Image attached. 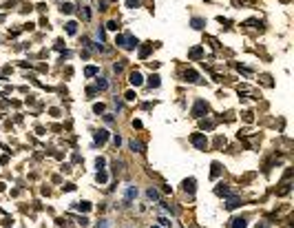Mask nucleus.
<instances>
[{
  "mask_svg": "<svg viewBox=\"0 0 294 228\" xmlns=\"http://www.w3.org/2000/svg\"><path fill=\"white\" fill-rule=\"evenodd\" d=\"M193 144L197 146V148H201V151H206V146H208V140H206V135H201V133H193Z\"/></svg>",
  "mask_w": 294,
  "mask_h": 228,
  "instance_id": "nucleus-2",
  "label": "nucleus"
},
{
  "mask_svg": "<svg viewBox=\"0 0 294 228\" xmlns=\"http://www.w3.org/2000/svg\"><path fill=\"white\" fill-rule=\"evenodd\" d=\"M157 222H159V226L170 228V219H168V217H164V215H159V217H157Z\"/></svg>",
  "mask_w": 294,
  "mask_h": 228,
  "instance_id": "nucleus-18",
  "label": "nucleus"
},
{
  "mask_svg": "<svg viewBox=\"0 0 294 228\" xmlns=\"http://www.w3.org/2000/svg\"><path fill=\"white\" fill-rule=\"evenodd\" d=\"M97 89L100 91H104V89H108V82L104 80V78H97Z\"/></svg>",
  "mask_w": 294,
  "mask_h": 228,
  "instance_id": "nucleus-21",
  "label": "nucleus"
},
{
  "mask_svg": "<svg viewBox=\"0 0 294 228\" xmlns=\"http://www.w3.org/2000/svg\"><path fill=\"white\" fill-rule=\"evenodd\" d=\"M201 24H204L201 18H195V20H193V27H195V29H201Z\"/></svg>",
  "mask_w": 294,
  "mask_h": 228,
  "instance_id": "nucleus-25",
  "label": "nucleus"
},
{
  "mask_svg": "<svg viewBox=\"0 0 294 228\" xmlns=\"http://www.w3.org/2000/svg\"><path fill=\"white\" fill-rule=\"evenodd\" d=\"M104 164H106V159H104V157H97V159H95V166H97V168H104Z\"/></svg>",
  "mask_w": 294,
  "mask_h": 228,
  "instance_id": "nucleus-26",
  "label": "nucleus"
},
{
  "mask_svg": "<svg viewBox=\"0 0 294 228\" xmlns=\"http://www.w3.org/2000/svg\"><path fill=\"white\" fill-rule=\"evenodd\" d=\"M188 55H190L193 60L201 58V55H204V47H193V49H190V53H188Z\"/></svg>",
  "mask_w": 294,
  "mask_h": 228,
  "instance_id": "nucleus-7",
  "label": "nucleus"
},
{
  "mask_svg": "<svg viewBox=\"0 0 294 228\" xmlns=\"http://www.w3.org/2000/svg\"><path fill=\"white\" fill-rule=\"evenodd\" d=\"M248 224H245V219L243 217H234V219L230 222V228H245Z\"/></svg>",
  "mask_w": 294,
  "mask_h": 228,
  "instance_id": "nucleus-6",
  "label": "nucleus"
},
{
  "mask_svg": "<svg viewBox=\"0 0 294 228\" xmlns=\"http://www.w3.org/2000/svg\"><path fill=\"white\" fill-rule=\"evenodd\" d=\"M128 78H130V84H133V87H141V84H144V78H141L139 71H133Z\"/></svg>",
  "mask_w": 294,
  "mask_h": 228,
  "instance_id": "nucleus-3",
  "label": "nucleus"
},
{
  "mask_svg": "<svg viewBox=\"0 0 294 228\" xmlns=\"http://www.w3.org/2000/svg\"><path fill=\"white\" fill-rule=\"evenodd\" d=\"M150 49H153V44H144V47H141V49H139V58H141V60H144V58H148Z\"/></svg>",
  "mask_w": 294,
  "mask_h": 228,
  "instance_id": "nucleus-15",
  "label": "nucleus"
},
{
  "mask_svg": "<svg viewBox=\"0 0 294 228\" xmlns=\"http://www.w3.org/2000/svg\"><path fill=\"white\" fill-rule=\"evenodd\" d=\"M128 144H130V148H133V151H137V153H144V144H141V142H137V140H130Z\"/></svg>",
  "mask_w": 294,
  "mask_h": 228,
  "instance_id": "nucleus-14",
  "label": "nucleus"
},
{
  "mask_svg": "<svg viewBox=\"0 0 294 228\" xmlns=\"http://www.w3.org/2000/svg\"><path fill=\"white\" fill-rule=\"evenodd\" d=\"M237 206H241V202H239V199H230V202L226 204V208H228V211H234Z\"/></svg>",
  "mask_w": 294,
  "mask_h": 228,
  "instance_id": "nucleus-19",
  "label": "nucleus"
},
{
  "mask_svg": "<svg viewBox=\"0 0 294 228\" xmlns=\"http://www.w3.org/2000/svg\"><path fill=\"white\" fill-rule=\"evenodd\" d=\"M95 179H97L100 184H106V182H108V175H106V170H104V168H100V170H97V175H95Z\"/></svg>",
  "mask_w": 294,
  "mask_h": 228,
  "instance_id": "nucleus-12",
  "label": "nucleus"
},
{
  "mask_svg": "<svg viewBox=\"0 0 294 228\" xmlns=\"http://www.w3.org/2000/svg\"><path fill=\"white\" fill-rule=\"evenodd\" d=\"M64 27H66V33H69V36H75V33H78V22L71 20V22H66Z\"/></svg>",
  "mask_w": 294,
  "mask_h": 228,
  "instance_id": "nucleus-11",
  "label": "nucleus"
},
{
  "mask_svg": "<svg viewBox=\"0 0 294 228\" xmlns=\"http://www.w3.org/2000/svg\"><path fill=\"white\" fill-rule=\"evenodd\" d=\"M137 44H139V42H137V38H133V36H124V44H122L124 49H135Z\"/></svg>",
  "mask_w": 294,
  "mask_h": 228,
  "instance_id": "nucleus-4",
  "label": "nucleus"
},
{
  "mask_svg": "<svg viewBox=\"0 0 294 228\" xmlns=\"http://www.w3.org/2000/svg\"><path fill=\"white\" fill-rule=\"evenodd\" d=\"M137 197V188L135 186H128L126 188V197H124V204H130L133 202V199H135Z\"/></svg>",
  "mask_w": 294,
  "mask_h": 228,
  "instance_id": "nucleus-5",
  "label": "nucleus"
},
{
  "mask_svg": "<svg viewBox=\"0 0 294 228\" xmlns=\"http://www.w3.org/2000/svg\"><path fill=\"white\" fill-rule=\"evenodd\" d=\"M219 173H221V166L215 162V164H212V170H210V175H212V177H219Z\"/></svg>",
  "mask_w": 294,
  "mask_h": 228,
  "instance_id": "nucleus-20",
  "label": "nucleus"
},
{
  "mask_svg": "<svg viewBox=\"0 0 294 228\" xmlns=\"http://www.w3.org/2000/svg\"><path fill=\"white\" fill-rule=\"evenodd\" d=\"M146 197L150 199V202H159V191H157V188H148V191H146Z\"/></svg>",
  "mask_w": 294,
  "mask_h": 228,
  "instance_id": "nucleus-9",
  "label": "nucleus"
},
{
  "mask_svg": "<svg viewBox=\"0 0 294 228\" xmlns=\"http://www.w3.org/2000/svg\"><path fill=\"white\" fill-rule=\"evenodd\" d=\"M84 75H86V78H93V75H97V66H86V69H84Z\"/></svg>",
  "mask_w": 294,
  "mask_h": 228,
  "instance_id": "nucleus-16",
  "label": "nucleus"
},
{
  "mask_svg": "<svg viewBox=\"0 0 294 228\" xmlns=\"http://www.w3.org/2000/svg\"><path fill=\"white\" fill-rule=\"evenodd\" d=\"M93 111H95V113H104V104H95V107H93Z\"/></svg>",
  "mask_w": 294,
  "mask_h": 228,
  "instance_id": "nucleus-29",
  "label": "nucleus"
},
{
  "mask_svg": "<svg viewBox=\"0 0 294 228\" xmlns=\"http://www.w3.org/2000/svg\"><path fill=\"white\" fill-rule=\"evenodd\" d=\"M106 140H108V131H97L95 133V142H97V144H104Z\"/></svg>",
  "mask_w": 294,
  "mask_h": 228,
  "instance_id": "nucleus-10",
  "label": "nucleus"
},
{
  "mask_svg": "<svg viewBox=\"0 0 294 228\" xmlns=\"http://www.w3.org/2000/svg\"><path fill=\"white\" fill-rule=\"evenodd\" d=\"M126 5H128V7H137L139 0H126Z\"/></svg>",
  "mask_w": 294,
  "mask_h": 228,
  "instance_id": "nucleus-31",
  "label": "nucleus"
},
{
  "mask_svg": "<svg viewBox=\"0 0 294 228\" xmlns=\"http://www.w3.org/2000/svg\"><path fill=\"white\" fill-rule=\"evenodd\" d=\"M195 177H190V179H186V182H184V191L186 193H195Z\"/></svg>",
  "mask_w": 294,
  "mask_h": 228,
  "instance_id": "nucleus-8",
  "label": "nucleus"
},
{
  "mask_svg": "<svg viewBox=\"0 0 294 228\" xmlns=\"http://www.w3.org/2000/svg\"><path fill=\"white\" fill-rule=\"evenodd\" d=\"M186 80H188V82H201V80H199V73L193 71V69H190V71H186Z\"/></svg>",
  "mask_w": 294,
  "mask_h": 228,
  "instance_id": "nucleus-13",
  "label": "nucleus"
},
{
  "mask_svg": "<svg viewBox=\"0 0 294 228\" xmlns=\"http://www.w3.org/2000/svg\"><path fill=\"white\" fill-rule=\"evenodd\" d=\"M128 102H133V100H135V91H126V95H124Z\"/></svg>",
  "mask_w": 294,
  "mask_h": 228,
  "instance_id": "nucleus-28",
  "label": "nucleus"
},
{
  "mask_svg": "<svg viewBox=\"0 0 294 228\" xmlns=\"http://www.w3.org/2000/svg\"><path fill=\"white\" fill-rule=\"evenodd\" d=\"M73 208H78V211H84V213H86V211H91V204H89V202H80V204H75Z\"/></svg>",
  "mask_w": 294,
  "mask_h": 228,
  "instance_id": "nucleus-17",
  "label": "nucleus"
},
{
  "mask_svg": "<svg viewBox=\"0 0 294 228\" xmlns=\"http://www.w3.org/2000/svg\"><path fill=\"white\" fill-rule=\"evenodd\" d=\"M82 16H84V20H91V9H89V7H82Z\"/></svg>",
  "mask_w": 294,
  "mask_h": 228,
  "instance_id": "nucleus-24",
  "label": "nucleus"
},
{
  "mask_svg": "<svg viewBox=\"0 0 294 228\" xmlns=\"http://www.w3.org/2000/svg\"><path fill=\"white\" fill-rule=\"evenodd\" d=\"M148 84H150V87H159V75H150Z\"/></svg>",
  "mask_w": 294,
  "mask_h": 228,
  "instance_id": "nucleus-23",
  "label": "nucleus"
},
{
  "mask_svg": "<svg viewBox=\"0 0 294 228\" xmlns=\"http://www.w3.org/2000/svg\"><path fill=\"white\" fill-rule=\"evenodd\" d=\"M108 226H111L108 222H102V224H97V228H108Z\"/></svg>",
  "mask_w": 294,
  "mask_h": 228,
  "instance_id": "nucleus-32",
  "label": "nucleus"
},
{
  "mask_svg": "<svg viewBox=\"0 0 294 228\" xmlns=\"http://www.w3.org/2000/svg\"><path fill=\"white\" fill-rule=\"evenodd\" d=\"M206 113H208V104H206L204 100H197L195 107H193V115H195V118H201V115H206Z\"/></svg>",
  "mask_w": 294,
  "mask_h": 228,
  "instance_id": "nucleus-1",
  "label": "nucleus"
},
{
  "mask_svg": "<svg viewBox=\"0 0 294 228\" xmlns=\"http://www.w3.org/2000/svg\"><path fill=\"white\" fill-rule=\"evenodd\" d=\"M106 29H111V31H117V22H115V20H111V22L106 24Z\"/></svg>",
  "mask_w": 294,
  "mask_h": 228,
  "instance_id": "nucleus-27",
  "label": "nucleus"
},
{
  "mask_svg": "<svg viewBox=\"0 0 294 228\" xmlns=\"http://www.w3.org/2000/svg\"><path fill=\"white\" fill-rule=\"evenodd\" d=\"M60 11H62V13H71V11H73V5H71V2H64Z\"/></svg>",
  "mask_w": 294,
  "mask_h": 228,
  "instance_id": "nucleus-22",
  "label": "nucleus"
},
{
  "mask_svg": "<svg viewBox=\"0 0 294 228\" xmlns=\"http://www.w3.org/2000/svg\"><path fill=\"white\" fill-rule=\"evenodd\" d=\"M115 44H119V47H122V44H124V36H122V33H119V36L115 38Z\"/></svg>",
  "mask_w": 294,
  "mask_h": 228,
  "instance_id": "nucleus-30",
  "label": "nucleus"
}]
</instances>
